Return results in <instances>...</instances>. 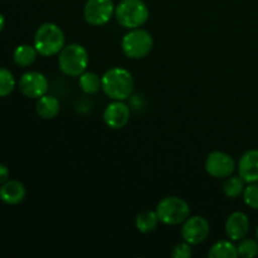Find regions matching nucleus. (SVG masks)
Here are the masks:
<instances>
[{"label":"nucleus","instance_id":"nucleus-1","mask_svg":"<svg viewBox=\"0 0 258 258\" xmlns=\"http://www.w3.org/2000/svg\"><path fill=\"white\" fill-rule=\"evenodd\" d=\"M134 77L126 68L112 67L102 76V91L111 100L125 101L134 91Z\"/></svg>","mask_w":258,"mask_h":258},{"label":"nucleus","instance_id":"nucleus-2","mask_svg":"<svg viewBox=\"0 0 258 258\" xmlns=\"http://www.w3.org/2000/svg\"><path fill=\"white\" fill-rule=\"evenodd\" d=\"M66 45V37L60 27L54 23H44L37 29L34 35V47L38 54L52 57L59 54Z\"/></svg>","mask_w":258,"mask_h":258},{"label":"nucleus","instance_id":"nucleus-3","mask_svg":"<svg viewBox=\"0 0 258 258\" xmlns=\"http://www.w3.org/2000/svg\"><path fill=\"white\" fill-rule=\"evenodd\" d=\"M150 12L144 0H121L115 8V18L121 27L136 29L148 22Z\"/></svg>","mask_w":258,"mask_h":258},{"label":"nucleus","instance_id":"nucleus-4","mask_svg":"<svg viewBox=\"0 0 258 258\" xmlns=\"http://www.w3.org/2000/svg\"><path fill=\"white\" fill-rule=\"evenodd\" d=\"M88 66V52L78 43L64 45L59 52L58 67L68 77H80Z\"/></svg>","mask_w":258,"mask_h":258},{"label":"nucleus","instance_id":"nucleus-5","mask_svg":"<svg viewBox=\"0 0 258 258\" xmlns=\"http://www.w3.org/2000/svg\"><path fill=\"white\" fill-rule=\"evenodd\" d=\"M156 214L160 223L166 226H179L190 217V207L179 197H165L158 203Z\"/></svg>","mask_w":258,"mask_h":258},{"label":"nucleus","instance_id":"nucleus-6","mask_svg":"<svg viewBox=\"0 0 258 258\" xmlns=\"http://www.w3.org/2000/svg\"><path fill=\"white\" fill-rule=\"evenodd\" d=\"M153 35L145 29L136 28L123 35L121 40V49L126 57L131 59H143L153 50Z\"/></svg>","mask_w":258,"mask_h":258},{"label":"nucleus","instance_id":"nucleus-7","mask_svg":"<svg viewBox=\"0 0 258 258\" xmlns=\"http://www.w3.org/2000/svg\"><path fill=\"white\" fill-rule=\"evenodd\" d=\"M115 4L112 0H87L83 8V17L90 25H105L115 15Z\"/></svg>","mask_w":258,"mask_h":258},{"label":"nucleus","instance_id":"nucleus-8","mask_svg":"<svg viewBox=\"0 0 258 258\" xmlns=\"http://www.w3.org/2000/svg\"><path fill=\"white\" fill-rule=\"evenodd\" d=\"M181 238L191 246L201 244L208 238L211 233V226L203 217H189L181 226Z\"/></svg>","mask_w":258,"mask_h":258},{"label":"nucleus","instance_id":"nucleus-9","mask_svg":"<svg viewBox=\"0 0 258 258\" xmlns=\"http://www.w3.org/2000/svg\"><path fill=\"white\" fill-rule=\"evenodd\" d=\"M206 170L213 178H228L236 170V161L227 153L213 151L207 156Z\"/></svg>","mask_w":258,"mask_h":258},{"label":"nucleus","instance_id":"nucleus-10","mask_svg":"<svg viewBox=\"0 0 258 258\" xmlns=\"http://www.w3.org/2000/svg\"><path fill=\"white\" fill-rule=\"evenodd\" d=\"M49 87L47 77L43 73L30 71L24 73L19 80V90L25 97L39 98L45 95Z\"/></svg>","mask_w":258,"mask_h":258},{"label":"nucleus","instance_id":"nucleus-11","mask_svg":"<svg viewBox=\"0 0 258 258\" xmlns=\"http://www.w3.org/2000/svg\"><path fill=\"white\" fill-rule=\"evenodd\" d=\"M130 120V108L123 101L112 100L103 111V121L112 130L125 127Z\"/></svg>","mask_w":258,"mask_h":258},{"label":"nucleus","instance_id":"nucleus-12","mask_svg":"<svg viewBox=\"0 0 258 258\" xmlns=\"http://www.w3.org/2000/svg\"><path fill=\"white\" fill-rule=\"evenodd\" d=\"M249 218L243 212H233L226 221V234L231 241H241L249 232Z\"/></svg>","mask_w":258,"mask_h":258},{"label":"nucleus","instance_id":"nucleus-13","mask_svg":"<svg viewBox=\"0 0 258 258\" xmlns=\"http://www.w3.org/2000/svg\"><path fill=\"white\" fill-rule=\"evenodd\" d=\"M238 175L249 183H258V150L246 151L238 161Z\"/></svg>","mask_w":258,"mask_h":258},{"label":"nucleus","instance_id":"nucleus-14","mask_svg":"<svg viewBox=\"0 0 258 258\" xmlns=\"http://www.w3.org/2000/svg\"><path fill=\"white\" fill-rule=\"evenodd\" d=\"M25 186L18 180H8L0 188V199L9 206H15L24 201Z\"/></svg>","mask_w":258,"mask_h":258},{"label":"nucleus","instance_id":"nucleus-15","mask_svg":"<svg viewBox=\"0 0 258 258\" xmlns=\"http://www.w3.org/2000/svg\"><path fill=\"white\" fill-rule=\"evenodd\" d=\"M35 111L39 115V117L44 118V120H53L59 113L60 103L57 97L45 93L42 97L37 98Z\"/></svg>","mask_w":258,"mask_h":258},{"label":"nucleus","instance_id":"nucleus-16","mask_svg":"<svg viewBox=\"0 0 258 258\" xmlns=\"http://www.w3.org/2000/svg\"><path fill=\"white\" fill-rule=\"evenodd\" d=\"M37 55L38 52L34 45L20 44L15 48L14 53H13V59H14L15 64L20 66V67H29L35 62Z\"/></svg>","mask_w":258,"mask_h":258},{"label":"nucleus","instance_id":"nucleus-17","mask_svg":"<svg viewBox=\"0 0 258 258\" xmlns=\"http://www.w3.org/2000/svg\"><path fill=\"white\" fill-rule=\"evenodd\" d=\"M80 88L87 95H95L98 91L102 90V77L95 72H85L80 76V81H78Z\"/></svg>","mask_w":258,"mask_h":258},{"label":"nucleus","instance_id":"nucleus-18","mask_svg":"<svg viewBox=\"0 0 258 258\" xmlns=\"http://www.w3.org/2000/svg\"><path fill=\"white\" fill-rule=\"evenodd\" d=\"M159 217L156 211H144L138 214L135 219L136 228L141 233H150L156 229L159 224Z\"/></svg>","mask_w":258,"mask_h":258},{"label":"nucleus","instance_id":"nucleus-19","mask_svg":"<svg viewBox=\"0 0 258 258\" xmlns=\"http://www.w3.org/2000/svg\"><path fill=\"white\" fill-rule=\"evenodd\" d=\"M208 256L211 258H237L238 249L231 241H219L212 246Z\"/></svg>","mask_w":258,"mask_h":258},{"label":"nucleus","instance_id":"nucleus-20","mask_svg":"<svg viewBox=\"0 0 258 258\" xmlns=\"http://www.w3.org/2000/svg\"><path fill=\"white\" fill-rule=\"evenodd\" d=\"M246 184V181H244L239 175H231L228 176V178H226V180H224L223 193L226 194L228 198L236 199L243 194Z\"/></svg>","mask_w":258,"mask_h":258},{"label":"nucleus","instance_id":"nucleus-21","mask_svg":"<svg viewBox=\"0 0 258 258\" xmlns=\"http://www.w3.org/2000/svg\"><path fill=\"white\" fill-rule=\"evenodd\" d=\"M15 80L13 73L7 68H0V97H7L14 91Z\"/></svg>","mask_w":258,"mask_h":258},{"label":"nucleus","instance_id":"nucleus-22","mask_svg":"<svg viewBox=\"0 0 258 258\" xmlns=\"http://www.w3.org/2000/svg\"><path fill=\"white\" fill-rule=\"evenodd\" d=\"M238 256L243 258H253L258 254V241L252 238H242L237 246Z\"/></svg>","mask_w":258,"mask_h":258},{"label":"nucleus","instance_id":"nucleus-23","mask_svg":"<svg viewBox=\"0 0 258 258\" xmlns=\"http://www.w3.org/2000/svg\"><path fill=\"white\" fill-rule=\"evenodd\" d=\"M243 201L249 208L258 209V183H249L244 188Z\"/></svg>","mask_w":258,"mask_h":258},{"label":"nucleus","instance_id":"nucleus-24","mask_svg":"<svg viewBox=\"0 0 258 258\" xmlns=\"http://www.w3.org/2000/svg\"><path fill=\"white\" fill-rule=\"evenodd\" d=\"M193 252H191V244L188 242L183 241L181 243H178L171 251V257L173 258H189L191 257Z\"/></svg>","mask_w":258,"mask_h":258},{"label":"nucleus","instance_id":"nucleus-25","mask_svg":"<svg viewBox=\"0 0 258 258\" xmlns=\"http://www.w3.org/2000/svg\"><path fill=\"white\" fill-rule=\"evenodd\" d=\"M8 178H9V169L4 164H0V185L8 181Z\"/></svg>","mask_w":258,"mask_h":258},{"label":"nucleus","instance_id":"nucleus-26","mask_svg":"<svg viewBox=\"0 0 258 258\" xmlns=\"http://www.w3.org/2000/svg\"><path fill=\"white\" fill-rule=\"evenodd\" d=\"M4 25H5V19L2 14H0V32L4 29Z\"/></svg>","mask_w":258,"mask_h":258},{"label":"nucleus","instance_id":"nucleus-27","mask_svg":"<svg viewBox=\"0 0 258 258\" xmlns=\"http://www.w3.org/2000/svg\"><path fill=\"white\" fill-rule=\"evenodd\" d=\"M256 238H257V241H258V227H257V229H256Z\"/></svg>","mask_w":258,"mask_h":258}]
</instances>
